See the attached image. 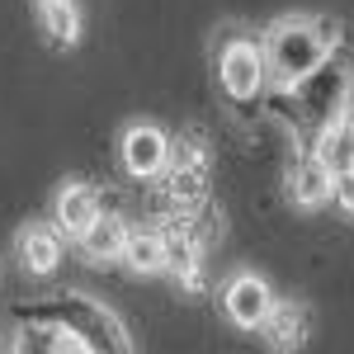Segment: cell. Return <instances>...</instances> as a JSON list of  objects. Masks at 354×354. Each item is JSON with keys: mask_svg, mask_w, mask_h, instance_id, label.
I'll use <instances>...</instances> for the list:
<instances>
[{"mask_svg": "<svg viewBox=\"0 0 354 354\" xmlns=\"http://www.w3.org/2000/svg\"><path fill=\"white\" fill-rule=\"evenodd\" d=\"M330 33L322 19H307V15H288L265 33V66H270V81L293 90V85L312 81L322 71V62L330 57Z\"/></svg>", "mask_w": 354, "mask_h": 354, "instance_id": "obj_1", "label": "cell"}, {"mask_svg": "<svg viewBox=\"0 0 354 354\" xmlns=\"http://www.w3.org/2000/svg\"><path fill=\"white\" fill-rule=\"evenodd\" d=\"M218 81L232 100H255L265 81H270V66H265V48H255L250 38H232L218 53Z\"/></svg>", "mask_w": 354, "mask_h": 354, "instance_id": "obj_2", "label": "cell"}, {"mask_svg": "<svg viewBox=\"0 0 354 354\" xmlns=\"http://www.w3.org/2000/svg\"><path fill=\"white\" fill-rule=\"evenodd\" d=\"M170 151H175V142H170L156 123H133L128 133L118 137V165H123L133 180H156V175H165Z\"/></svg>", "mask_w": 354, "mask_h": 354, "instance_id": "obj_3", "label": "cell"}, {"mask_svg": "<svg viewBox=\"0 0 354 354\" xmlns=\"http://www.w3.org/2000/svg\"><path fill=\"white\" fill-rule=\"evenodd\" d=\"M274 288L260 279V274H232L227 279V288H222V312H227V322L241 330H260L270 322L274 312Z\"/></svg>", "mask_w": 354, "mask_h": 354, "instance_id": "obj_4", "label": "cell"}, {"mask_svg": "<svg viewBox=\"0 0 354 354\" xmlns=\"http://www.w3.org/2000/svg\"><path fill=\"white\" fill-rule=\"evenodd\" d=\"M104 213V198H100V189L95 185H81V180H71V185H62L53 198V222L57 232L66 236V241H76L90 222Z\"/></svg>", "mask_w": 354, "mask_h": 354, "instance_id": "obj_5", "label": "cell"}, {"mask_svg": "<svg viewBox=\"0 0 354 354\" xmlns=\"http://www.w3.org/2000/svg\"><path fill=\"white\" fill-rule=\"evenodd\" d=\"M128 236H133L128 218H118V213H100V218L76 236V245H81V255L90 260V265H123Z\"/></svg>", "mask_w": 354, "mask_h": 354, "instance_id": "obj_6", "label": "cell"}, {"mask_svg": "<svg viewBox=\"0 0 354 354\" xmlns=\"http://www.w3.org/2000/svg\"><path fill=\"white\" fill-rule=\"evenodd\" d=\"M288 194H293L298 208H322L326 198H335V170L312 151V156H302V161L293 165V175H288Z\"/></svg>", "mask_w": 354, "mask_h": 354, "instance_id": "obj_7", "label": "cell"}, {"mask_svg": "<svg viewBox=\"0 0 354 354\" xmlns=\"http://www.w3.org/2000/svg\"><path fill=\"white\" fill-rule=\"evenodd\" d=\"M19 265L28 274H53L62 265V232H57V222H33L19 232Z\"/></svg>", "mask_w": 354, "mask_h": 354, "instance_id": "obj_8", "label": "cell"}, {"mask_svg": "<svg viewBox=\"0 0 354 354\" xmlns=\"http://www.w3.org/2000/svg\"><path fill=\"white\" fill-rule=\"evenodd\" d=\"M123 265H128L133 274L170 270V241H165V232H156V227H133L128 250H123Z\"/></svg>", "mask_w": 354, "mask_h": 354, "instance_id": "obj_9", "label": "cell"}, {"mask_svg": "<svg viewBox=\"0 0 354 354\" xmlns=\"http://www.w3.org/2000/svg\"><path fill=\"white\" fill-rule=\"evenodd\" d=\"M38 15H43V33L53 48H71L81 38V15L71 0H38Z\"/></svg>", "mask_w": 354, "mask_h": 354, "instance_id": "obj_10", "label": "cell"}, {"mask_svg": "<svg viewBox=\"0 0 354 354\" xmlns=\"http://www.w3.org/2000/svg\"><path fill=\"white\" fill-rule=\"evenodd\" d=\"M317 156L340 175V170H354V118H330L322 142H317Z\"/></svg>", "mask_w": 354, "mask_h": 354, "instance_id": "obj_11", "label": "cell"}, {"mask_svg": "<svg viewBox=\"0 0 354 354\" xmlns=\"http://www.w3.org/2000/svg\"><path fill=\"white\" fill-rule=\"evenodd\" d=\"M260 330L270 335L279 350H288V345H302V330H307V322H302V312H298V307H279V302H274L270 322H265Z\"/></svg>", "mask_w": 354, "mask_h": 354, "instance_id": "obj_12", "label": "cell"}, {"mask_svg": "<svg viewBox=\"0 0 354 354\" xmlns=\"http://www.w3.org/2000/svg\"><path fill=\"white\" fill-rule=\"evenodd\" d=\"M335 203H340L345 213H354V170H340V175H335Z\"/></svg>", "mask_w": 354, "mask_h": 354, "instance_id": "obj_13", "label": "cell"}]
</instances>
